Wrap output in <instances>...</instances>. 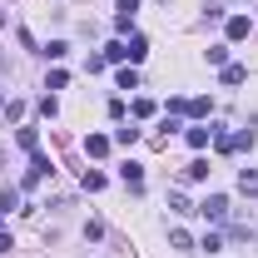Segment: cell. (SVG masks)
<instances>
[{
    "label": "cell",
    "instance_id": "26",
    "mask_svg": "<svg viewBox=\"0 0 258 258\" xmlns=\"http://www.w3.org/2000/svg\"><path fill=\"white\" fill-rule=\"evenodd\" d=\"M0 30H5V10H0Z\"/></svg>",
    "mask_w": 258,
    "mask_h": 258
},
{
    "label": "cell",
    "instance_id": "8",
    "mask_svg": "<svg viewBox=\"0 0 258 258\" xmlns=\"http://www.w3.org/2000/svg\"><path fill=\"white\" fill-rule=\"evenodd\" d=\"M184 139H189L194 149H209V139H214V129H204V124H199V129H189Z\"/></svg>",
    "mask_w": 258,
    "mask_h": 258
},
{
    "label": "cell",
    "instance_id": "7",
    "mask_svg": "<svg viewBox=\"0 0 258 258\" xmlns=\"http://www.w3.org/2000/svg\"><path fill=\"white\" fill-rule=\"evenodd\" d=\"M248 30H253V25H248V15H228V40H243Z\"/></svg>",
    "mask_w": 258,
    "mask_h": 258
},
{
    "label": "cell",
    "instance_id": "5",
    "mask_svg": "<svg viewBox=\"0 0 258 258\" xmlns=\"http://www.w3.org/2000/svg\"><path fill=\"white\" fill-rule=\"evenodd\" d=\"M119 179H124L129 189H144V169H139V164H134V159H129L124 169H119Z\"/></svg>",
    "mask_w": 258,
    "mask_h": 258
},
{
    "label": "cell",
    "instance_id": "6",
    "mask_svg": "<svg viewBox=\"0 0 258 258\" xmlns=\"http://www.w3.org/2000/svg\"><path fill=\"white\" fill-rule=\"evenodd\" d=\"M238 194L258 199V169H243V174H238Z\"/></svg>",
    "mask_w": 258,
    "mask_h": 258
},
{
    "label": "cell",
    "instance_id": "10",
    "mask_svg": "<svg viewBox=\"0 0 258 258\" xmlns=\"http://www.w3.org/2000/svg\"><path fill=\"white\" fill-rule=\"evenodd\" d=\"M144 55H149V40H144V35H134V40H129V60L139 64Z\"/></svg>",
    "mask_w": 258,
    "mask_h": 258
},
{
    "label": "cell",
    "instance_id": "23",
    "mask_svg": "<svg viewBox=\"0 0 258 258\" xmlns=\"http://www.w3.org/2000/svg\"><path fill=\"white\" fill-rule=\"evenodd\" d=\"M119 90H139V75L134 70H119Z\"/></svg>",
    "mask_w": 258,
    "mask_h": 258
},
{
    "label": "cell",
    "instance_id": "19",
    "mask_svg": "<svg viewBox=\"0 0 258 258\" xmlns=\"http://www.w3.org/2000/svg\"><path fill=\"white\" fill-rule=\"evenodd\" d=\"M0 114H5V119H25V104H20V99H10V104H5Z\"/></svg>",
    "mask_w": 258,
    "mask_h": 258
},
{
    "label": "cell",
    "instance_id": "22",
    "mask_svg": "<svg viewBox=\"0 0 258 258\" xmlns=\"http://www.w3.org/2000/svg\"><path fill=\"white\" fill-rule=\"evenodd\" d=\"M64 50H70L64 40H50V45H45V55H50V60H64Z\"/></svg>",
    "mask_w": 258,
    "mask_h": 258
},
{
    "label": "cell",
    "instance_id": "20",
    "mask_svg": "<svg viewBox=\"0 0 258 258\" xmlns=\"http://www.w3.org/2000/svg\"><path fill=\"white\" fill-rule=\"evenodd\" d=\"M154 114V99H134V119H149Z\"/></svg>",
    "mask_w": 258,
    "mask_h": 258
},
{
    "label": "cell",
    "instance_id": "14",
    "mask_svg": "<svg viewBox=\"0 0 258 258\" xmlns=\"http://www.w3.org/2000/svg\"><path fill=\"white\" fill-rule=\"evenodd\" d=\"M15 139H20V149H30V154H35V149H40V134H35V129H20Z\"/></svg>",
    "mask_w": 258,
    "mask_h": 258
},
{
    "label": "cell",
    "instance_id": "18",
    "mask_svg": "<svg viewBox=\"0 0 258 258\" xmlns=\"http://www.w3.org/2000/svg\"><path fill=\"white\" fill-rule=\"evenodd\" d=\"M85 189H90V194H99V189H104V174H95V169H85Z\"/></svg>",
    "mask_w": 258,
    "mask_h": 258
},
{
    "label": "cell",
    "instance_id": "4",
    "mask_svg": "<svg viewBox=\"0 0 258 258\" xmlns=\"http://www.w3.org/2000/svg\"><path fill=\"white\" fill-rule=\"evenodd\" d=\"M85 154H90V159H104V154H109V139H104V134H90V139H85Z\"/></svg>",
    "mask_w": 258,
    "mask_h": 258
},
{
    "label": "cell",
    "instance_id": "24",
    "mask_svg": "<svg viewBox=\"0 0 258 258\" xmlns=\"http://www.w3.org/2000/svg\"><path fill=\"white\" fill-rule=\"evenodd\" d=\"M10 248H15V238L5 233V224H0V253H10Z\"/></svg>",
    "mask_w": 258,
    "mask_h": 258
},
{
    "label": "cell",
    "instance_id": "12",
    "mask_svg": "<svg viewBox=\"0 0 258 258\" xmlns=\"http://www.w3.org/2000/svg\"><path fill=\"white\" fill-rule=\"evenodd\" d=\"M228 144H233V149H253V129H238V134H228Z\"/></svg>",
    "mask_w": 258,
    "mask_h": 258
},
{
    "label": "cell",
    "instance_id": "2",
    "mask_svg": "<svg viewBox=\"0 0 258 258\" xmlns=\"http://www.w3.org/2000/svg\"><path fill=\"white\" fill-rule=\"evenodd\" d=\"M50 169H55V164H50L45 154H40V149H35V154H30V169H25V184H40V179H45Z\"/></svg>",
    "mask_w": 258,
    "mask_h": 258
},
{
    "label": "cell",
    "instance_id": "25",
    "mask_svg": "<svg viewBox=\"0 0 258 258\" xmlns=\"http://www.w3.org/2000/svg\"><path fill=\"white\" fill-rule=\"evenodd\" d=\"M139 10V0H119V15H134Z\"/></svg>",
    "mask_w": 258,
    "mask_h": 258
},
{
    "label": "cell",
    "instance_id": "1",
    "mask_svg": "<svg viewBox=\"0 0 258 258\" xmlns=\"http://www.w3.org/2000/svg\"><path fill=\"white\" fill-rule=\"evenodd\" d=\"M199 214L214 219V224H224V219H228V199H224V194H209V199L199 204Z\"/></svg>",
    "mask_w": 258,
    "mask_h": 258
},
{
    "label": "cell",
    "instance_id": "3",
    "mask_svg": "<svg viewBox=\"0 0 258 258\" xmlns=\"http://www.w3.org/2000/svg\"><path fill=\"white\" fill-rule=\"evenodd\" d=\"M209 109H214L209 99H204V95H194V99H184V109H179V114H194V119H204Z\"/></svg>",
    "mask_w": 258,
    "mask_h": 258
},
{
    "label": "cell",
    "instance_id": "21",
    "mask_svg": "<svg viewBox=\"0 0 258 258\" xmlns=\"http://www.w3.org/2000/svg\"><path fill=\"white\" fill-rule=\"evenodd\" d=\"M169 243H174V248H194V238L184 233V228H174V233H169Z\"/></svg>",
    "mask_w": 258,
    "mask_h": 258
},
{
    "label": "cell",
    "instance_id": "16",
    "mask_svg": "<svg viewBox=\"0 0 258 258\" xmlns=\"http://www.w3.org/2000/svg\"><path fill=\"white\" fill-rule=\"evenodd\" d=\"M104 60H109V64H114V60H129V45H119V40H114V45L104 50Z\"/></svg>",
    "mask_w": 258,
    "mask_h": 258
},
{
    "label": "cell",
    "instance_id": "11",
    "mask_svg": "<svg viewBox=\"0 0 258 258\" xmlns=\"http://www.w3.org/2000/svg\"><path fill=\"white\" fill-rule=\"evenodd\" d=\"M243 80H248L243 64H224V85H243Z\"/></svg>",
    "mask_w": 258,
    "mask_h": 258
},
{
    "label": "cell",
    "instance_id": "15",
    "mask_svg": "<svg viewBox=\"0 0 258 258\" xmlns=\"http://www.w3.org/2000/svg\"><path fill=\"white\" fill-rule=\"evenodd\" d=\"M209 64H219V70H224V64H228V45H209Z\"/></svg>",
    "mask_w": 258,
    "mask_h": 258
},
{
    "label": "cell",
    "instance_id": "13",
    "mask_svg": "<svg viewBox=\"0 0 258 258\" xmlns=\"http://www.w3.org/2000/svg\"><path fill=\"white\" fill-rule=\"evenodd\" d=\"M169 209H174V214H199V209H194L184 194H169Z\"/></svg>",
    "mask_w": 258,
    "mask_h": 258
},
{
    "label": "cell",
    "instance_id": "9",
    "mask_svg": "<svg viewBox=\"0 0 258 258\" xmlns=\"http://www.w3.org/2000/svg\"><path fill=\"white\" fill-rule=\"evenodd\" d=\"M184 179H189V184H199V179H209V164H204V159L184 164Z\"/></svg>",
    "mask_w": 258,
    "mask_h": 258
},
{
    "label": "cell",
    "instance_id": "17",
    "mask_svg": "<svg viewBox=\"0 0 258 258\" xmlns=\"http://www.w3.org/2000/svg\"><path fill=\"white\" fill-rule=\"evenodd\" d=\"M0 209H20V189H0Z\"/></svg>",
    "mask_w": 258,
    "mask_h": 258
}]
</instances>
